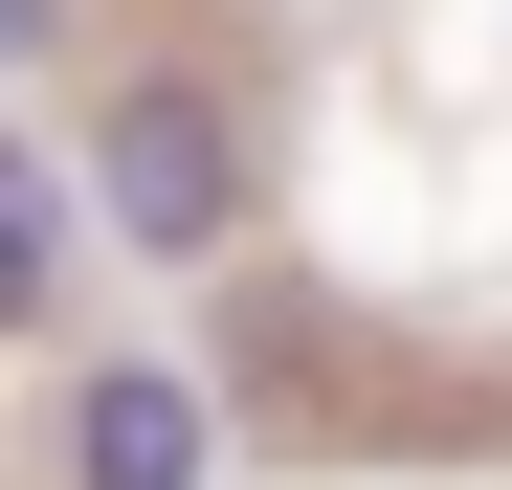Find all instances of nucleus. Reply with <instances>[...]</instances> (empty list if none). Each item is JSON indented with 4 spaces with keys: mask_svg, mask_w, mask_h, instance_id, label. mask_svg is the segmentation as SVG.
<instances>
[{
    "mask_svg": "<svg viewBox=\"0 0 512 490\" xmlns=\"http://www.w3.org/2000/svg\"><path fill=\"white\" fill-rule=\"evenodd\" d=\"M245 201H268V156H245V112L201 90V67H134V90L90 112V223L134 245V268H223Z\"/></svg>",
    "mask_w": 512,
    "mask_h": 490,
    "instance_id": "1",
    "label": "nucleus"
},
{
    "mask_svg": "<svg viewBox=\"0 0 512 490\" xmlns=\"http://www.w3.org/2000/svg\"><path fill=\"white\" fill-rule=\"evenodd\" d=\"M67 490H223L201 357H67Z\"/></svg>",
    "mask_w": 512,
    "mask_h": 490,
    "instance_id": "2",
    "label": "nucleus"
},
{
    "mask_svg": "<svg viewBox=\"0 0 512 490\" xmlns=\"http://www.w3.org/2000/svg\"><path fill=\"white\" fill-rule=\"evenodd\" d=\"M67 201H90V179H45V156L0 134V335H45V312H67Z\"/></svg>",
    "mask_w": 512,
    "mask_h": 490,
    "instance_id": "3",
    "label": "nucleus"
}]
</instances>
